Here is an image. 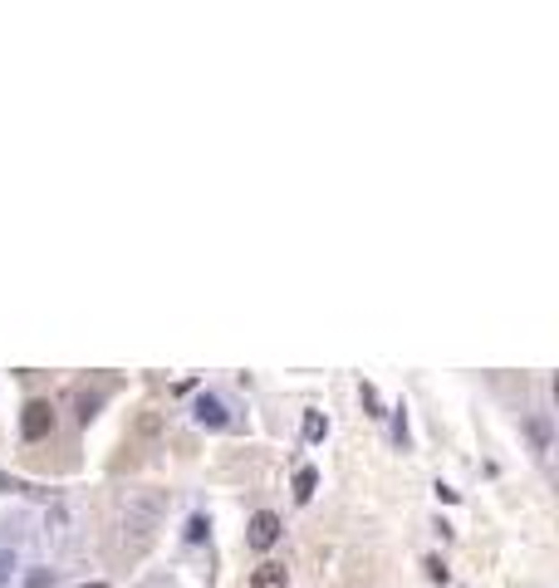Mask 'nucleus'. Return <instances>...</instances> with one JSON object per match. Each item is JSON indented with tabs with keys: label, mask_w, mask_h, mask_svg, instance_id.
I'll list each match as a JSON object with an SVG mask.
<instances>
[{
	"label": "nucleus",
	"mask_w": 559,
	"mask_h": 588,
	"mask_svg": "<svg viewBox=\"0 0 559 588\" xmlns=\"http://www.w3.org/2000/svg\"><path fill=\"white\" fill-rule=\"evenodd\" d=\"M392 441H398V451L412 446V432H408V402L392 407Z\"/></svg>",
	"instance_id": "obj_8"
},
{
	"label": "nucleus",
	"mask_w": 559,
	"mask_h": 588,
	"mask_svg": "<svg viewBox=\"0 0 559 588\" xmlns=\"http://www.w3.org/2000/svg\"><path fill=\"white\" fill-rule=\"evenodd\" d=\"M427 579H432V584H447V579H452L447 564H442V559H427Z\"/></svg>",
	"instance_id": "obj_15"
},
{
	"label": "nucleus",
	"mask_w": 559,
	"mask_h": 588,
	"mask_svg": "<svg viewBox=\"0 0 559 588\" xmlns=\"http://www.w3.org/2000/svg\"><path fill=\"white\" fill-rule=\"evenodd\" d=\"M314 490H319V471H314V466H299V471H295V500H299V506H309V500H314Z\"/></svg>",
	"instance_id": "obj_7"
},
{
	"label": "nucleus",
	"mask_w": 559,
	"mask_h": 588,
	"mask_svg": "<svg viewBox=\"0 0 559 588\" xmlns=\"http://www.w3.org/2000/svg\"><path fill=\"white\" fill-rule=\"evenodd\" d=\"M20 437H25V441L55 437V407H49L45 397H30V402H25V412H20Z\"/></svg>",
	"instance_id": "obj_4"
},
{
	"label": "nucleus",
	"mask_w": 559,
	"mask_h": 588,
	"mask_svg": "<svg viewBox=\"0 0 559 588\" xmlns=\"http://www.w3.org/2000/svg\"><path fill=\"white\" fill-rule=\"evenodd\" d=\"M358 402H364V417H373V422H378V417H388V412H383V397H378V387H373V383H358Z\"/></svg>",
	"instance_id": "obj_9"
},
{
	"label": "nucleus",
	"mask_w": 559,
	"mask_h": 588,
	"mask_svg": "<svg viewBox=\"0 0 559 588\" xmlns=\"http://www.w3.org/2000/svg\"><path fill=\"white\" fill-rule=\"evenodd\" d=\"M206 534H211V520H206V514H202V510H196V514H192V520H186V530H182V540H186V544H202V540H206Z\"/></svg>",
	"instance_id": "obj_11"
},
{
	"label": "nucleus",
	"mask_w": 559,
	"mask_h": 588,
	"mask_svg": "<svg viewBox=\"0 0 559 588\" xmlns=\"http://www.w3.org/2000/svg\"><path fill=\"white\" fill-rule=\"evenodd\" d=\"M162 520H168V490H138V496H128V506H123V554L138 559L158 540Z\"/></svg>",
	"instance_id": "obj_1"
},
{
	"label": "nucleus",
	"mask_w": 559,
	"mask_h": 588,
	"mask_svg": "<svg viewBox=\"0 0 559 588\" xmlns=\"http://www.w3.org/2000/svg\"><path fill=\"white\" fill-rule=\"evenodd\" d=\"M25 588H59V569H49V564L25 569Z\"/></svg>",
	"instance_id": "obj_10"
},
{
	"label": "nucleus",
	"mask_w": 559,
	"mask_h": 588,
	"mask_svg": "<svg viewBox=\"0 0 559 588\" xmlns=\"http://www.w3.org/2000/svg\"><path fill=\"white\" fill-rule=\"evenodd\" d=\"M299 437H305L309 446H319V441L329 437V417L324 412H305V417H299Z\"/></svg>",
	"instance_id": "obj_6"
},
{
	"label": "nucleus",
	"mask_w": 559,
	"mask_h": 588,
	"mask_svg": "<svg viewBox=\"0 0 559 588\" xmlns=\"http://www.w3.org/2000/svg\"><path fill=\"white\" fill-rule=\"evenodd\" d=\"M79 588H108V584H103V579H93V584H79Z\"/></svg>",
	"instance_id": "obj_17"
},
{
	"label": "nucleus",
	"mask_w": 559,
	"mask_h": 588,
	"mask_svg": "<svg viewBox=\"0 0 559 588\" xmlns=\"http://www.w3.org/2000/svg\"><path fill=\"white\" fill-rule=\"evenodd\" d=\"M192 417H196V427H206V432H226V427H236L231 402H226L221 393H196Z\"/></svg>",
	"instance_id": "obj_2"
},
{
	"label": "nucleus",
	"mask_w": 559,
	"mask_h": 588,
	"mask_svg": "<svg viewBox=\"0 0 559 588\" xmlns=\"http://www.w3.org/2000/svg\"><path fill=\"white\" fill-rule=\"evenodd\" d=\"M437 500H442V506H457L461 496H457V490H452V486H442V480H437Z\"/></svg>",
	"instance_id": "obj_16"
},
{
	"label": "nucleus",
	"mask_w": 559,
	"mask_h": 588,
	"mask_svg": "<svg viewBox=\"0 0 559 588\" xmlns=\"http://www.w3.org/2000/svg\"><path fill=\"white\" fill-rule=\"evenodd\" d=\"M280 534H285V524H280L275 510H255L251 524H245V544H251L255 554H271L280 544Z\"/></svg>",
	"instance_id": "obj_3"
},
{
	"label": "nucleus",
	"mask_w": 559,
	"mask_h": 588,
	"mask_svg": "<svg viewBox=\"0 0 559 588\" xmlns=\"http://www.w3.org/2000/svg\"><path fill=\"white\" fill-rule=\"evenodd\" d=\"M530 437L540 451H550V427H545V417H530Z\"/></svg>",
	"instance_id": "obj_14"
},
{
	"label": "nucleus",
	"mask_w": 559,
	"mask_h": 588,
	"mask_svg": "<svg viewBox=\"0 0 559 588\" xmlns=\"http://www.w3.org/2000/svg\"><path fill=\"white\" fill-rule=\"evenodd\" d=\"M15 569H20V554H15V544H5V540H0V588L10 584V574H15Z\"/></svg>",
	"instance_id": "obj_12"
},
{
	"label": "nucleus",
	"mask_w": 559,
	"mask_h": 588,
	"mask_svg": "<svg viewBox=\"0 0 559 588\" xmlns=\"http://www.w3.org/2000/svg\"><path fill=\"white\" fill-rule=\"evenodd\" d=\"M99 402H103L99 393H93V397H89V393H79V427H89V422H93V412H99Z\"/></svg>",
	"instance_id": "obj_13"
},
{
	"label": "nucleus",
	"mask_w": 559,
	"mask_h": 588,
	"mask_svg": "<svg viewBox=\"0 0 559 588\" xmlns=\"http://www.w3.org/2000/svg\"><path fill=\"white\" fill-rule=\"evenodd\" d=\"M251 588H289V569L280 559H265V564H255V574H251Z\"/></svg>",
	"instance_id": "obj_5"
}]
</instances>
